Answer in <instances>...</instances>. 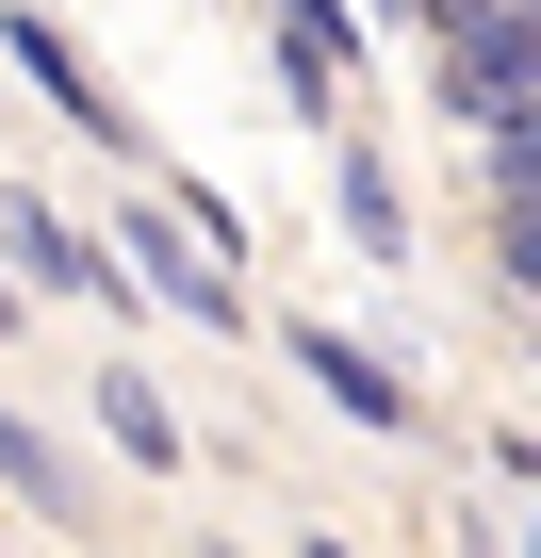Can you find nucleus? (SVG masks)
Wrapping results in <instances>:
<instances>
[{
    "label": "nucleus",
    "mask_w": 541,
    "mask_h": 558,
    "mask_svg": "<svg viewBox=\"0 0 541 558\" xmlns=\"http://www.w3.org/2000/svg\"><path fill=\"white\" fill-rule=\"evenodd\" d=\"M0 313H17V296H0Z\"/></svg>",
    "instance_id": "7"
},
{
    "label": "nucleus",
    "mask_w": 541,
    "mask_h": 558,
    "mask_svg": "<svg viewBox=\"0 0 541 558\" xmlns=\"http://www.w3.org/2000/svg\"><path fill=\"white\" fill-rule=\"evenodd\" d=\"M0 246H17V263L50 279V296H99V279H115V263H99V246H83L66 214H50V197H0Z\"/></svg>",
    "instance_id": "2"
},
{
    "label": "nucleus",
    "mask_w": 541,
    "mask_h": 558,
    "mask_svg": "<svg viewBox=\"0 0 541 558\" xmlns=\"http://www.w3.org/2000/svg\"><path fill=\"white\" fill-rule=\"evenodd\" d=\"M296 362H312V378H329V395H345L361 427H394V411H410V395H394V378H378V362H361L345 329H296Z\"/></svg>",
    "instance_id": "3"
},
{
    "label": "nucleus",
    "mask_w": 541,
    "mask_h": 558,
    "mask_svg": "<svg viewBox=\"0 0 541 558\" xmlns=\"http://www.w3.org/2000/svg\"><path fill=\"white\" fill-rule=\"evenodd\" d=\"M99 411H115V444H132V460H148V476H164V460H181V411H164V395H148V378H99Z\"/></svg>",
    "instance_id": "4"
},
{
    "label": "nucleus",
    "mask_w": 541,
    "mask_h": 558,
    "mask_svg": "<svg viewBox=\"0 0 541 558\" xmlns=\"http://www.w3.org/2000/svg\"><path fill=\"white\" fill-rule=\"evenodd\" d=\"M0 476H17V493H34V509H66V460H50V444H34V427H17V411H0Z\"/></svg>",
    "instance_id": "5"
},
{
    "label": "nucleus",
    "mask_w": 541,
    "mask_h": 558,
    "mask_svg": "<svg viewBox=\"0 0 541 558\" xmlns=\"http://www.w3.org/2000/svg\"><path fill=\"white\" fill-rule=\"evenodd\" d=\"M459 132H476L492 197H525V132H541V83H525V34H459Z\"/></svg>",
    "instance_id": "1"
},
{
    "label": "nucleus",
    "mask_w": 541,
    "mask_h": 558,
    "mask_svg": "<svg viewBox=\"0 0 541 558\" xmlns=\"http://www.w3.org/2000/svg\"><path fill=\"white\" fill-rule=\"evenodd\" d=\"M427 17H443V50H459V34H525V0H427Z\"/></svg>",
    "instance_id": "6"
}]
</instances>
